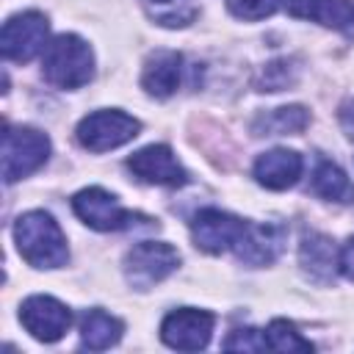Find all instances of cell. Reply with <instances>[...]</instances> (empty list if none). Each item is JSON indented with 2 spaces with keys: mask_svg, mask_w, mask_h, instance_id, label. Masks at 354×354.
<instances>
[{
  "mask_svg": "<svg viewBox=\"0 0 354 354\" xmlns=\"http://www.w3.org/2000/svg\"><path fill=\"white\" fill-rule=\"evenodd\" d=\"M14 241L19 254L33 268H58L66 263L69 249L61 227L44 210H28L14 221Z\"/></svg>",
  "mask_w": 354,
  "mask_h": 354,
  "instance_id": "1",
  "label": "cell"
},
{
  "mask_svg": "<svg viewBox=\"0 0 354 354\" xmlns=\"http://www.w3.org/2000/svg\"><path fill=\"white\" fill-rule=\"evenodd\" d=\"M41 75L55 88H80L94 77V53L80 36L61 33L44 50Z\"/></svg>",
  "mask_w": 354,
  "mask_h": 354,
  "instance_id": "2",
  "label": "cell"
},
{
  "mask_svg": "<svg viewBox=\"0 0 354 354\" xmlns=\"http://www.w3.org/2000/svg\"><path fill=\"white\" fill-rule=\"evenodd\" d=\"M72 210L83 224H88L97 232H119V230H133V227H152V218L124 210L113 194L105 188H83L72 199Z\"/></svg>",
  "mask_w": 354,
  "mask_h": 354,
  "instance_id": "3",
  "label": "cell"
},
{
  "mask_svg": "<svg viewBox=\"0 0 354 354\" xmlns=\"http://www.w3.org/2000/svg\"><path fill=\"white\" fill-rule=\"evenodd\" d=\"M50 158V138L36 127H11L3 130V180L6 185L33 174Z\"/></svg>",
  "mask_w": 354,
  "mask_h": 354,
  "instance_id": "4",
  "label": "cell"
},
{
  "mask_svg": "<svg viewBox=\"0 0 354 354\" xmlns=\"http://www.w3.org/2000/svg\"><path fill=\"white\" fill-rule=\"evenodd\" d=\"M141 130V122L124 111H94L80 119L75 136L77 144L88 152H108L133 141Z\"/></svg>",
  "mask_w": 354,
  "mask_h": 354,
  "instance_id": "5",
  "label": "cell"
},
{
  "mask_svg": "<svg viewBox=\"0 0 354 354\" xmlns=\"http://www.w3.org/2000/svg\"><path fill=\"white\" fill-rule=\"evenodd\" d=\"M180 266V252L163 241H141L124 254V277L133 288L147 290L174 274Z\"/></svg>",
  "mask_w": 354,
  "mask_h": 354,
  "instance_id": "6",
  "label": "cell"
},
{
  "mask_svg": "<svg viewBox=\"0 0 354 354\" xmlns=\"http://www.w3.org/2000/svg\"><path fill=\"white\" fill-rule=\"evenodd\" d=\"M47 39H50L47 17L39 11H22L6 19L3 33H0V50L6 61L28 64L30 58L47 50Z\"/></svg>",
  "mask_w": 354,
  "mask_h": 354,
  "instance_id": "7",
  "label": "cell"
},
{
  "mask_svg": "<svg viewBox=\"0 0 354 354\" xmlns=\"http://www.w3.org/2000/svg\"><path fill=\"white\" fill-rule=\"evenodd\" d=\"M246 224L249 221H241L232 213L205 207L191 221V238H194L196 249H202L207 254H221V252H232L238 246V241L246 232Z\"/></svg>",
  "mask_w": 354,
  "mask_h": 354,
  "instance_id": "8",
  "label": "cell"
},
{
  "mask_svg": "<svg viewBox=\"0 0 354 354\" xmlns=\"http://www.w3.org/2000/svg\"><path fill=\"white\" fill-rule=\"evenodd\" d=\"M213 326H216L213 313L196 310V307H180L163 318L160 340L177 351H199L210 343Z\"/></svg>",
  "mask_w": 354,
  "mask_h": 354,
  "instance_id": "9",
  "label": "cell"
},
{
  "mask_svg": "<svg viewBox=\"0 0 354 354\" xmlns=\"http://www.w3.org/2000/svg\"><path fill=\"white\" fill-rule=\"evenodd\" d=\"M19 321L30 332V337H36L39 343H55L72 326V313L58 299L44 296V293H36V296H28L22 301Z\"/></svg>",
  "mask_w": 354,
  "mask_h": 354,
  "instance_id": "10",
  "label": "cell"
},
{
  "mask_svg": "<svg viewBox=\"0 0 354 354\" xmlns=\"http://www.w3.org/2000/svg\"><path fill=\"white\" fill-rule=\"evenodd\" d=\"M127 169L141 183L166 185V188H183L188 183V171L180 166L174 152L166 144H149L127 158Z\"/></svg>",
  "mask_w": 354,
  "mask_h": 354,
  "instance_id": "11",
  "label": "cell"
},
{
  "mask_svg": "<svg viewBox=\"0 0 354 354\" xmlns=\"http://www.w3.org/2000/svg\"><path fill=\"white\" fill-rule=\"evenodd\" d=\"M285 238L288 232L279 224H246V232L232 252L246 266H271L285 249Z\"/></svg>",
  "mask_w": 354,
  "mask_h": 354,
  "instance_id": "12",
  "label": "cell"
},
{
  "mask_svg": "<svg viewBox=\"0 0 354 354\" xmlns=\"http://www.w3.org/2000/svg\"><path fill=\"white\" fill-rule=\"evenodd\" d=\"M299 266L313 282L329 285L335 279V274L340 271V252L329 235L304 232L301 243H299Z\"/></svg>",
  "mask_w": 354,
  "mask_h": 354,
  "instance_id": "13",
  "label": "cell"
},
{
  "mask_svg": "<svg viewBox=\"0 0 354 354\" xmlns=\"http://www.w3.org/2000/svg\"><path fill=\"white\" fill-rule=\"evenodd\" d=\"M288 14L354 36V0H288Z\"/></svg>",
  "mask_w": 354,
  "mask_h": 354,
  "instance_id": "14",
  "label": "cell"
},
{
  "mask_svg": "<svg viewBox=\"0 0 354 354\" xmlns=\"http://www.w3.org/2000/svg\"><path fill=\"white\" fill-rule=\"evenodd\" d=\"M301 169H304V163H301V155L299 152L277 147V149L263 152L254 160V180L260 185L271 188V191H285V188H290V185L299 183Z\"/></svg>",
  "mask_w": 354,
  "mask_h": 354,
  "instance_id": "15",
  "label": "cell"
},
{
  "mask_svg": "<svg viewBox=\"0 0 354 354\" xmlns=\"http://www.w3.org/2000/svg\"><path fill=\"white\" fill-rule=\"evenodd\" d=\"M183 55L174 50H158L147 58L144 72H141V86L149 97L166 100L180 88L183 80Z\"/></svg>",
  "mask_w": 354,
  "mask_h": 354,
  "instance_id": "16",
  "label": "cell"
},
{
  "mask_svg": "<svg viewBox=\"0 0 354 354\" xmlns=\"http://www.w3.org/2000/svg\"><path fill=\"white\" fill-rule=\"evenodd\" d=\"M122 332H124V324H122L116 315H111V313L94 307V310H88V313L83 315V324H80V343H83V348H88V351H105V348H111V346H116V343L122 340Z\"/></svg>",
  "mask_w": 354,
  "mask_h": 354,
  "instance_id": "17",
  "label": "cell"
},
{
  "mask_svg": "<svg viewBox=\"0 0 354 354\" xmlns=\"http://www.w3.org/2000/svg\"><path fill=\"white\" fill-rule=\"evenodd\" d=\"M310 124V113L301 105H282L260 113L252 124L254 136H293Z\"/></svg>",
  "mask_w": 354,
  "mask_h": 354,
  "instance_id": "18",
  "label": "cell"
},
{
  "mask_svg": "<svg viewBox=\"0 0 354 354\" xmlns=\"http://www.w3.org/2000/svg\"><path fill=\"white\" fill-rule=\"evenodd\" d=\"M313 194H318L326 202H337V205H351L354 202L351 180L332 160H321L315 166V171H313Z\"/></svg>",
  "mask_w": 354,
  "mask_h": 354,
  "instance_id": "19",
  "label": "cell"
},
{
  "mask_svg": "<svg viewBox=\"0 0 354 354\" xmlns=\"http://www.w3.org/2000/svg\"><path fill=\"white\" fill-rule=\"evenodd\" d=\"M266 343H268V348H274V351H313V343L310 340H304L299 332H296V326L290 324V321H285V318H274L271 324H268V329H266Z\"/></svg>",
  "mask_w": 354,
  "mask_h": 354,
  "instance_id": "20",
  "label": "cell"
},
{
  "mask_svg": "<svg viewBox=\"0 0 354 354\" xmlns=\"http://www.w3.org/2000/svg\"><path fill=\"white\" fill-rule=\"evenodd\" d=\"M152 6V17L158 25L166 28H183L194 19L196 8L191 0H147Z\"/></svg>",
  "mask_w": 354,
  "mask_h": 354,
  "instance_id": "21",
  "label": "cell"
},
{
  "mask_svg": "<svg viewBox=\"0 0 354 354\" xmlns=\"http://www.w3.org/2000/svg\"><path fill=\"white\" fill-rule=\"evenodd\" d=\"M296 77H299V69L293 66V61L279 58V61L266 64V69H263V75L257 80V88L260 91H282L288 86H293Z\"/></svg>",
  "mask_w": 354,
  "mask_h": 354,
  "instance_id": "22",
  "label": "cell"
},
{
  "mask_svg": "<svg viewBox=\"0 0 354 354\" xmlns=\"http://www.w3.org/2000/svg\"><path fill=\"white\" fill-rule=\"evenodd\" d=\"M279 6H282V0H227V8H230L238 19H246V22L266 19V17H271Z\"/></svg>",
  "mask_w": 354,
  "mask_h": 354,
  "instance_id": "23",
  "label": "cell"
},
{
  "mask_svg": "<svg viewBox=\"0 0 354 354\" xmlns=\"http://www.w3.org/2000/svg\"><path fill=\"white\" fill-rule=\"evenodd\" d=\"M224 348L227 351H266L268 343H266V332L260 335L257 329H235L227 340H224Z\"/></svg>",
  "mask_w": 354,
  "mask_h": 354,
  "instance_id": "24",
  "label": "cell"
},
{
  "mask_svg": "<svg viewBox=\"0 0 354 354\" xmlns=\"http://www.w3.org/2000/svg\"><path fill=\"white\" fill-rule=\"evenodd\" d=\"M340 274L354 282V235H351V238L343 243V249H340Z\"/></svg>",
  "mask_w": 354,
  "mask_h": 354,
  "instance_id": "25",
  "label": "cell"
}]
</instances>
